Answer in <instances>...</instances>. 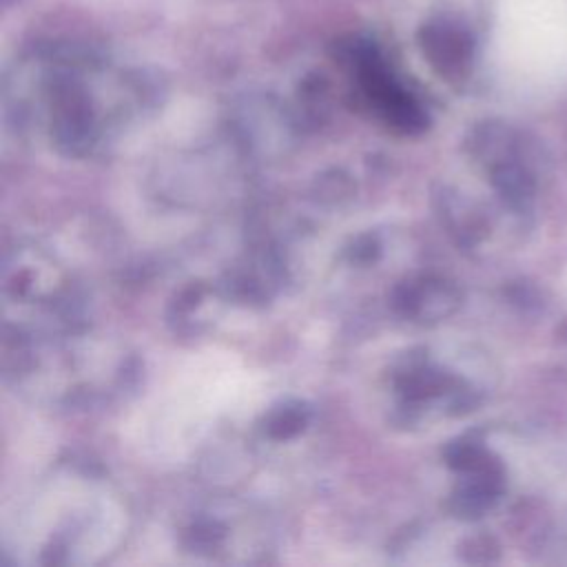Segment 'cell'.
<instances>
[{"label":"cell","mask_w":567,"mask_h":567,"mask_svg":"<svg viewBox=\"0 0 567 567\" xmlns=\"http://www.w3.org/2000/svg\"><path fill=\"white\" fill-rule=\"evenodd\" d=\"M157 102V84L140 71L71 47H40L7 78L4 106L20 133L44 135L66 157L95 155L133 117Z\"/></svg>","instance_id":"cell-1"},{"label":"cell","mask_w":567,"mask_h":567,"mask_svg":"<svg viewBox=\"0 0 567 567\" xmlns=\"http://www.w3.org/2000/svg\"><path fill=\"white\" fill-rule=\"evenodd\" d=\"M390 390L394 394V419L403 425H416L439 414H458L470 403L465 383L425 350H410L394 361Z\"/></svg>","instance_id":"cell-2"},{"label":"cell","mask_w":567,"mask_h":567,"mask_svg":"<svg viewBox=\"0 0 567 567\" xmlns=\"http://www.w3.org/2000/svg\"><path fill=\"white\" fill-rule=\"evenodd\" d=\"M343 60L352 69L359 93L365 104L390 128L403 135H416L427 128V111L419 97L401 82L383 51L370 40H352Z\"/></svg>","instance_id":"cell-3"},{"label":"cell","mask_w":567,"mask_h":567,"mask_svg":"<svg viewBox=\"0 0 567 567\" xmlns=\"http://www.w3.org/2000/svg\"><path fill=\"white\" fill-rule=\"evenodd\" d=\"M244 514L246 512H237L230 503H213L195 509L177 532L179 543L188 551L210 558H219V554H230L233 549H244L241 540L248 534L244 532Z\"/></svg>","instance_id":"cell-4"},{"label":"cell","mask_w":567,"mask_h":567,"mask_svg":"<svg viewBox=\"0 0 567 567\" xmlns=\"http://www.w3.org/2000/svg\"><path fill=\"white\" fill-rule=\"evenodd\" d=\"M458 290L443 277L414 275L396 284L390 292L392 310L410 321L432 323L452 315L458 306Z\"/></svg>","instance_id":"cell-5"},{"label":"cell","mask_w":567,"mask_h":567,"mask_svg":"<svg viewBox=\"0 0 567 567\" xmlns=\"http://www.w3.org/2000/svg\"><path fill=\"white\" fill-rule=\"evenodd\" d=\"M312 419V410L308 403L299 399H288L272 405L261 421V430L272 441H288L301 434Z\"/></svg>","instance_id":"cell-6"},{"label":"cell","mask_w":567,"mask_h":567,"mask_svg":"<svg viewBox=\"0 0 567 567\" xmlns=\"http://www.w3.org/2000/svg\"><path fill=\"white\" fill-rule=\"evenodd\" d=\"M421 47L427 60L441 71V73H456L463 62L461 47L454 40V33H450L443 24H427L421 31Z\"/></svg>","instance_id":"cell-7"},{"label":"cell","mask_w":567,"mask_h":567,"mask_svg":"<svg viewBox=\"0 0 567 567\" xmlns=\"http://www.w3.org/2000/svg\"><path fill=\"white\" fill-rule=\"evenodd\" d=\"M346 255L352 264H372L381 255V239L377 233H363L359 235L348 248Z\"/></svg>","instance_id":"cell-8"}]
</instances>
